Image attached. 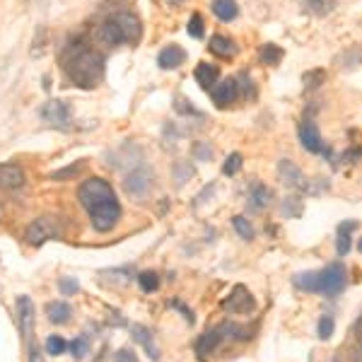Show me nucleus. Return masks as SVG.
Returning a JSON list of instances; mask_svg holds the SVG:
<instances>
[{
  "mask_svg": "<svg viewBox=\"0 0 362 362\" xmlns=\"http://www.w3.org/2000/svg\"><path fill=\"white\" fill-rule=\"evenodd\" d=\"M232 225H235V230H237V235L242 237V239H247V242H251L254 239V235H256V230H254V225L249 223L244 215H237L235 220H232Z\"/></svg>",
  "mask_w": 362,
  "mask_h": 362,
  "instance_id": "nucleus-24",
  "label": "nucleus"
},
{
  "mask_svg": "<svg viewBox=\"0 0 362 362\" xmlns=\"http://www.w3.org/2000/svg\"><path fill=\"white\" fill-rule=\"evenodd\" d=\"M358 230V220H346V223L338 225V242H336V251L338 256H348L350 254V242H353V232Z\"/></svg>",
  "mask_w": 362,
  "mask_h": 362,
  "instance_id": "nucleus-17",
  "label": "nucleus"
},
{
  "mask_svg": "<svg viewBox=\"0 0 362 362\" xmlns=\"http://www.w3.org/2000/svg\"><path fill=\"white\" fill-rule=\"evenodd\" d=\"M223 309L230 314H251L256 309V300L251 297L247 285H235L223 300Z\"/></svg>",
  "mask_w": 362,
  "mask_h": 362,
  "instance_id": "nucleus-7",
  "label": "nucleus"
},
{
  "mask_svg": "<svg viewBox=\"0 0 362 362\" xmlns=\"http://www.w3.org/2000/svg\"><path fill=\"white\" fill-rule=\"evenodd\" d=\"M334 5V0H307V8L312 10L314 15H326Z\"/></svg>",
  "mask_w": 362,
  "mask_h": 362,
  "instance_id": "nucleus-33",
  "label": "nucleus"
},
{
  "mask_svg": "<svg viewBox=\"0 0 362 362\" xmlns=\"http://www.w3.org/2000/svg\"><path fill=\"white\" fill-rule=\"evenodd\" d=\"M126 194L133 196V198H145L150 194V189H153V169H148L145 165H140L136 169H131V172L126 174Z\"/></svg>",
  "mask_w": 362,
  "mask_h": 362,
  "instance_id": "nucleus-6",
  "label": "nucleus"
},
{
  "mask_svg": "<svg viewBox=\"0 0 362 362\" xmlns=\"http://www.w3.org/2000/svg\"><path fill=\"white\" fill-rule=\"evenodd\" d=\"M138 285L143 293H157L160 290V276L155 271H143L138 276Z\"/></svg>",
  "mask_w": 362,
  "mask_h": 362,
  "instance_id": "nucleus-23",
  "label": "nucleus"
},
{
  "mask_svg": "<svg viewBox=\"0 0 362 362\" xmlns=\"http://www.w3.org/2000/svg\"><path fill=\"white\" fill-rule=\"evenodd\" d=\"M46 317H49L51 324H68V319L73 317V309H70L68 302H49Z\"/></svg>",
  "mask_w": 362,
  "mask_h": 362,
  "instance_id": "nucleus-21",
  "label": "nucleus"
},
{
  "mask_svg": "<svg viewBox=\"0 0 362 362\" xmlns=\"http://www.w3.org/2000/svg\"><path fill=\"white\" fill-rule=\"evenodd\" d=\"M280 58H283V51H280L276 44H266L264 49H261V61H264L266 66H278Z\"/></svg>",
  "mask_w": 362,
  "mask_h": 362,
  "instance_id": "nucleus-26",
  "label": "nucleus"
},
{
  "mask_svg": "<svg viewBox=\"0 0 362 362\" xmlns=\"http://www.w3.org/2000/svg\"><path fill=\"white\" fill-rule=\"evenodd\" d=\"M300 143H302V148L309 150V153H321V150L326 148L324 140H321V133H319L317 124L309 121V119H305L300 124Z\"/></svg>",
  "mask_w": 362,
  "mask_h": 362,
  "instance_id": "nucleus-13",
  "label": "nucleus"
},
{
  "mask_svg": "<svg viewBox=\"0 0 362 362\" xmlns=\"http://www.w3.org/2000/svg\"><path fill=\"white\" fill-rule=\"evenodd\" d=\"M169 307H172V309H179V312L184 314V319L189 321V324H194V321H196V319H194V309L186 307L181 300H172V302H169Z\"/></svg>",
  "mask_w": 362,
  "mask_h": 362,
  "instance_id": "nucleus-38",
  "label": "nucleus"
},
{
  "mask_svg": "<svg viewBox=\"0 0 362 362\" xmlns=\"http://www.w3.org/2000/svg\"><path fill=\"white\" fill-rule=\"evenodd\" d=\"M80 206L87 210L90 223L97 232H112L121 218V206L107 179L92 177L80 184L78 189Z\"/></svg>",
  "mask_w": 362,
  "mask_h": 362,
  "instance_id": "nucleus-2",
  "label": "nucleus"
},
{
  "mask_svg": "<svg viewBox=\"0 0 362 362\" xmlns=\"http://www.w3.org/2000/svg\"><path fill=\"white\" fill-rule=\"evenodd\" d=\"M25 169L15 162L0 165V191H20L25 186Z\"/></svg>",
  "mask_w": 362,
  "mask_h": 362,
  "instance_id": "nucleus-11",
  "label": "nucleus"
},
{
  "mask_svg": "<svg viewBox=\"0 0 362 362\" xmlns=\"http://www.w3.org/2000/svg\"><path fill=\"white\" fill-rule=\"evenodd\" d=\"M283 213L285 215H293V218H297V215H300V203H297V198H285Z\"/></svg>",
  "mask_w": 362,
  "mask_h": 362,
  "instance_id": "nucleus-39",
  "label": "nucleus"
},
{
  "mask_svg": "<svg viewBox=\"0 0 362 362\" xmlns=\"http://www.w3.org/2000/svg\"><path fill=\"white\" fill-rule=\"evenodd\" d=\"M68 350V343L61 336H49L46 338V353L49 355H63Z\"/></svg>",
  "mask_w": 362,
  "mask_h": 362,
  "instance_id": "nucleus-30",
  "label": "nucleus"
},
{
  "mask_svg": "<svg viewBox=\"0 0 362 362\" xmlns=\"http://www.w3.org/2000/svg\"><path fill=\"white\" fill-rule=\"evenodd\" d=\"M174 109H177L179 114H191V116H201V112L194 107V104L189 102V99L184 97H177V104H174Z\"/></svg>",
  "mask_w": 362,
  "mask_h": 362,
  "instance_id": "nucleus-34",
  "label": "nucleus"
},
{
  "mask_svg": "<svg viewBox=\"0 0 362 362\" xmlns=\"http://www.w3.org/2000/svg\"><path fill=\"white\" fill-rule=\"evenodd\" d=\"M116 362H140L138 360V355L133 353V350H128V348H121L119 353H116Z\"/></svg>",
  "mask_w": 362,
  "mask_h": 362,
  "instance_id": "nucleus-40",
  "label": "nucleus"
},
{
  "mask_svg": "<svg viewBox=\"0 0 362 362\" xmlns=\"http://www.w3.org/2000/svg\"><path fill=\"white\" fill-rule=\"evenodd\" d=\"M194 78H196V83L203 87V90H210V87L220 80V68L213 66V63H198Z\"/></svg>",
  "mask_w": 362,
  "mask_h": 362,
  "instance_id": "nucleus-18",
  "label": "nucleus"
},
{
  "mask_svg": "<svg viewBox=\"0 0 362 362\" xmlns=\"http://www.w3.org/2000/svg\"><path fill=\"white\" fill-rule=\"evenodd\" d=\"M104 56L83 37H75L61 54V68L66 73L68 83L80 90H95L104 80Z\"/></svg>",
  "mask_w": 362,
  "mask_h": 362,
  "instance_id": "nucleus-1",
  "label": "nucleus"
},
{
  "mask_svg": "<svg viewBox=\"0 0 362 362\" xmlns=\"http://www.w3.org/2000/svg\"><path fill=\"white\" fill-rule=\"evenodd\" d=\"M42 119L46 124L56 126V128H68L70 124V107L61 99H51V102L44 104L42 109Z\"/></svg>",
  "mask_w": 362,
  "mask_h": 362,
  "instance_id": "nucleus-10",
  "label": "nucleus"
},
{
  "mask_svg": "<svg viewBox=\"0 0 362 362\" xmlns=\"http://www.w3.org/2000/svg\"><path fill=\"white\" fill-rule=\"evenodd\" d=\"M3 213H5V210H3V206H0V220H3Z\"/></svg>",
  "mask_w": 362,
  "mask_h": 362,
  "instance_id": "nucleus-43",
  "label": "nucleus"
},
{
  "mask_svg": "<svg viewBox=\"0 0 362 362\" xmlns=\"http://www.w3.org/2000/svg\"><path fill=\"white\" fill-rule=\"evenodd\" d=\"M334 329H336V321L331 314H324V317L319 319V326H317V334L321 341H329L331 336H334Z\"/></svg>",
  "mask_w": 362,
  "mask_h": 362,
  "instance_id": "nucleus-25",
  "label": "nucleus"
},
{
  "mask_svg": "<svg viewBox=\"0 0 362 362\" xmlns=\"http://www.w3.org/2000/svg\"><path fill=\"white\" fill-rule=\"evenodd\" d=\"M131 334H133V338H136V343H140V346L145 348V353L150 355V360L160 362V348L155 346V338H153V334H150V329H145L143 324H133Z\"/></svg>",
  "mask_w": 362,
  "mask_h": 362,
  "instance_id": "nucleus-16",
  "label": "nucleus"
},
{
  "mask_svg": "<svg viewBox=\"0 0 362 362\" xmlns=\"http://www.w3.org/2000/svg\"><path fill=\"white\" fill-rule=\"evenodd\" d=\"M239 169H242V155H239V153H232L230 157H227L225 165H223V174H227V177H235Z\"/></svg>",
  "mask_w": 362,
  "mask_h": 362,
  "instance_id": "nucleus-31",
  "label": "nucleus"
},
{
  "mask_svg": "<svg viewBox=\"0 0 362 362\" xmlns=\"http://www.w3.org/2000/svg\"><path fill=\"white\" fill-rule=\"evenodd\" d=\"M225 338H227L225 324H223V326H218V329L206 331V334H203V336L196 341V353L201 355V358H206V355H213L215 350L220 348V343H223Z\"/></svg>",
  "mask_w": 362,
  "mask_h": 362,
  "instance_id": "nucleus-12",
  "label": "nucleus"
},
{
  "mask_svg": "<svg viewBox=\"0 0 362 362\" xmlns=\"http://www.w3.org/2000/svg\"><path fill=\"white\" fill-rule=\"evenodd\" d=\"M249 201H251V208L254 210H264V208H268V203H271V191H268L264 184H254L251 186Z\"/></svg>",
  "mask_w": 362,
  "mask_h": 362,
  "instance_id": "nucleus-22",
  "label": "nucleus"
},
{
  "mask_svg": "<svg viewBox=\"0 0 362 362\" xmlns=\"http://www.w3.org/2000/svg\"><path fill=\"white\" fill-rule=\"evenodd\" d=\"M194 157H196V160H201V162L213 160V148H210L208 143H196L194 145Z\"/></svg>",
  "mask_w": 362,
  "mask_h": 362,
  "instance_id": "nucleus-36",
  "label": "nucleus"
},
{
  "mask_svg": "<svg viewBox=\"0 0 362 362\" xmlns=\"http://www.w3.org/2000/svg\"><path fill=\"white\" fill-rule=\"evenodd\" d=\"M191 177H194V167L189 165V162H177L174 165V179H177V184H186Z\"/></svg>",
  "mask_w": 362,
  "mask_h": 362,
  "instance_id": "nucleus-29",
  "label": "nucleus"
},
{
  "mask_svg": "<svg viewBox=\"0 0 362 362\" xmlns=\"http://www.w3.org/2000/svg\"><path fill=\"white\" fill-rule=\"evenodd\" d=\"M208 92H210V97H213L215 107L225 109V107H230V104H235V99L239 97V85L235 78H227V80L215 83Z\"/></svg>",
  "mask_w": 362,
  "mask_h": 362,
  "instance_id": "nucleus-9",
  "label": "nucleus"
},
{
  "mask_svg": "<svg viewBox=\"0 0 362 362\" xmlns=\"http://www.w3.org/2000/svg\"><path fill=\"white\" fill-rule=\"evenodd\" d=\"M348 285V268L343 264H329L324 271H314V293L324 297H338Z\"/></svg>",
  "mask_w": 362,
  "mask_h": 362,
  "instance_id": "nucleus-4",
  "label": "nucleus"
},
{
  "mask_svg": "<svg viewBox=\"0 0 362 362\" xmlns=\"http://www.w3.org/2000/svg\"><path fill=\"white\" fill-rule=\"evenodd\" d=\"M167 3H169V5H181L184 0H167Z\"/></svg>",
  "mask_w": 362,
  "mask_h": 362,
  "instance_id": "nucleus-42",
  "label": "nucleus"
},
{
  "mask_svg": "<svg viewBox=\"0 0 362 362\" xmlns=\"http://www.w3.org/2000/svg\"><path fill=\"white\" fill-rule=\"evenodd\" d=\"M58 288H61V293H63V295H68V297L80 293L78 280H73V278H61V283H58Z\"/></svg>",
  "mask_w": 362,
  "mask_h": 362,
  "instance_id": "nucleus-35",
  "label": "nucleus"
},
{
  "mask_svg": "<svg viewBox=\"0 0 362 362\" xmlns=\"http://www.w3.org/2000/svg\"><path fill=\"white\" fill-rule=\"evenodd\" d=\"M208 49L213 51L215 56H220V58H232V56L237 54L235 39H232V37H225V34H215V37L210 39Z\"/></svg>",
  "mask_w": 362,
  "mask_h": 362,
  "instance_id": "nucleus-19",
  "label": "nucleus"
},
{
  "mask_svg": "<svg viewBox=\"0 0 362 362\" xmlns=\"http://www.w3.org/2000/svg\"><path fill=\"white\" fill-rule=\"evenodd\" d=\"M80 169H83V162H78V165H73V167L61 169V172H54V174H51V179H54V181H61V179L75 177V174H80Z\"/></svg>",
  "mask_w": 362,
  "mask_h": 362,
  "instance_id": "nucleus-37",
  "label": "nucleus"
},
{
  "mask_svg": "<svg viewBox=\"0 0 362 362\" xmlns=\"http://www.w3.org/2000/svg\"><path fill=\"white\" fill-rule=\"evenodd\" d=\"M68 348H70V353H73L75 360H83L85 355L90 353V341H87V336H78Z\"/></svg>",
  "mask_w": 362,
  "mask_h": 362,
  "instance_id": "nucleus-27",
  "label": "nucleus"
},
{
  "mask_svg": "<svg viewBox=\"0 0 362 362\" xmlns=\"http://www.w3.org/2000/svg\"><path fill=\"white\" fill-rule=\"evenodd\" d=\"M324 80H326L324 70H309V73H305V78H302V83H305L307 90H317L319 85H324Z\"/></svg>",
  "mask_w": 362,
  "mask_h": 362,
  "instance_id": "nucleus-28",
  "label": "nucleus"
},
{
  "mask_svg": "<svg viewBox=\"0 0 362 362\" xmlns=\"http://www.w3.org/2000/svg\"><path fill=\"white\" fill-rule=\"evenodd\" d=\"M61 237H63V223L58 218H51V215L32 220L25 230V239L32 247H42V244L51 242V239H61Z\"/></svg>",
  "mask_w": 362,
  "mask_h": 362,
  "instance_id": "nucleus-5",
  "label": "nucleus"
},
{
  "mask_svg": "<svg viewBox=\"0 0 362 362\" xmlns=\"http://www.w3.org/2000/svg\"><path fill=\"white\" fill-rule=\"evenodd\" d=\"M27 353H29V362H44L42 360V353H39V348H37V343L29 341L27 343Z\"/></svg>",
  "mask_w": 362,
  "mask_h": 362,
  "instance_id": "nucleus-41",
  "label": "nucleus"
},
{
  "mask_svg": "<svg viewBox=\"0 0 362 362\" xmlns=\"http://www.w3.org/2000/svg\"><path fill=\"white\" fill-rule=\"evenodd\" d=\"M210 10H213V15L218 17L220 22H232L239 15L237 0H213Z\"/></svg>",
  "mask_w": 362,
  "mask_h": 362,
  "instance_id": "nucleus-20",
  "label": "nucleus"
},
{
  "mask_svg": "<svg viewBox=\"0 0 362 362\" xmlns=\"http://www.w3.org/2000/svg\"><path fill=\"white\" fill-rule=\"evenodd\" d=\"M278 174H280V179H283V184L290 186V189H305V174H302V169L297 167L295 162L280 160Z\"/></svg>",
  "mask_w": 362,
  "mask_h": 362,
  "instance_id": "nucleus-14",
  "label": "nucleus"
},
{
  "mask_svg": "<svg viewBox=\"0 0 362 362\" xmlns=\"http://www.w3.org/2000/svg\"><path fill=\"white\" fill-rule=\"evenodd\" d=\"M34 321H37V309H34V302L29 300L27 295H22L17 300V326H20L22 341L29 343L34 334Z\"/></svg>",
  "mask_w": 362,
  "mask_h": 362,
  "instance_id": "nucleus-8",
  "label": "nucleus"
},
{
  "mask_svg": "<svg viewBox=\"0 0 362 362\" xmlns=\"http://www.w3.org/2000/svg\"><path fill=\"white\" fill-rule=\"evenodd\" d=\"M99 42L112 46H138L140 39H143V22L136 13L131 10H116L102 22L99 27Z\"/></svg>",
  "mask_w": 362,
  "mask_h": 362,
  "instance_id": "nucleus-3",
  "label": "nucleus"
},
{
  "mask_svg": "<svg viewBox=\"0 0 362 362\" xmlns=\"http://www.w3.org/2000/svg\"><path fill=\"white\" fill-rule=\"evenodd\" d=\"M186 58H189V56H186V51L181 49V46L169 44L167 49H162V54L157 56V63H160L162 70H174V68L184 66Z\"/></svg>",
  "mask_w": 362,
  "mask_h": 362,
  "instance_id": "nucleus-15",
  "label": "nucleus"
},
{
  "mask_svg": "<svg viewBox=\"0 0 362 362\" xmlns=\"http://www.w3.org/2000/svg\"><path fill=\"white\" fill-rule=\"evenodd\" d=\"M186 32H189V37H194V39H203V17L198 15V13L189 20V25H186Z\"/></svg>",
  "mask_w": 362,
  "mask_h": 362,
  "instance_id": "nucleus-32",
  "label": "nucleus"
}]
</instances>
